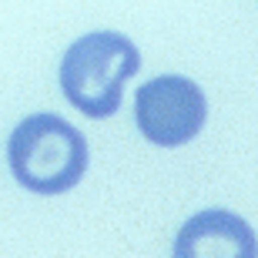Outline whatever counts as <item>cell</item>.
Instances as JSON below:
<instances>
[{
    "mask_svg": "<svg viewBox=\"0 0 258 258\" xmlns=\"http://www.w3.org/2000/svg\"><path fill=\"white\" fill-rule=\"evenodd\" d=\"M10 171L37 195L71 191L87 168V141L71 121L57 114L24 117L7 141Z\"/></svg>",
    "mask_w": 258,
    "mask_h": 258,
    "instance_id": "cell-2",
    "label": "cell"
},
{
    "mask_svg": "<svg viewBox=\"0 0 258 258\" xmlns=\"http://www.w3.org/2000/svg\"><path fill=\"white\" fill-rule=\"evenodd\" d=\"M208 117V101L201 87L188 77L161 74L138 87L134 97V121L148 141L174 148L191 141Z\"/></svg>",
    "mask_w": 258,
    "mask_h": 258,
    "instance_id": "cell-3",
    "label": "cell"
},
{
    "mask_svg": "<svg viewBox=\"0 0 258 258\" xmlns=\"http://www.w3.org/2000/svg\"><path fill=\"white\" fill-rule=\"evenodd\" d=\"M174 258H258V238L245 218L225 208H208L181 225Z\"/></svg>",
    "mask_w": 258,
    "mask_h": 258,
    "instance_id": "cell-4",
    "label": "cell"
},
{
    "mask_svg": "<svg viewBox=\"0 0 258 258\" xmlns=\"http://www.w3.org/2000/svg\"><path fill=\"white\" fill-rule=\"evenodd\" d=\"M141 54L124 34L94 30L67 47L60 60V91L87 117H107L121 104L124 84L138 74Z\"/></svg>",
    "mask_w": 258,
    "mask_h": 258,
    "instance_id": "cell-1",
    "label": "cell"
}]
</instances>
